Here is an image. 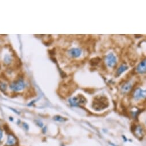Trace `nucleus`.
Returning <instances> with one entry per match:
<instances>
[{
    "instance_id": "1",
    "label": "nucleus",
    "mask_w": 146,
    "mask_h": 146,
    "mask_svg": "<svg viewBox=\"0 0 146 146\" xmlns=\"http://www.w3.org/2000/svg\"><path fill=\"white\" fill-rule=\"evenodd\" d=\"M109 104V100L105 96H98L94 99L92 107L94 110L100 111L108 108Z\"/></svg>"
},
{
    "instance_id": "2",
    "label": "nucleus",
    "mask_w": 146,
    "mask_h": 146,
    "mask_svg": "<svg viewBox=\"0 0 146 146\" xmlns=\"http://www.w3.org/2000/svg\"><path fill=\"white\" fill-rule=\"evenodd\" d=\"M86 98L82 95H79L77 96L72 98L69 100V103L72 106H79L84 105L86 103Z\"/></svg>"
},
{
    "instance_id": "3",
    "label": "nucleus",
    "mask_w": 146,
    "mask_h": 146,
    "mask_svg": "<svg viewBox=\"0 0 146 146\" xmlns=\"http://www.w3.org/2000/svg\"><path fill=\"white\" fill-rule=\"evenodd\" d=\"M25 85L24 80L20 78L13 82L10 84V88L13 91L18 92L24 90V88H25Z\"/></svg>"
},
{
    "instance_id": "4",
    "label": "nucleus",
    "mask_w": 146,
    "mask_h": 146,
    "mask_svg": "<svg viewBox=\"0 0 146 146\" xmlns=\"http://www.w3.org/2000/svg\"><path fill=\"white\" fill-rule=\"evenodd\" d=\"M17 138L13 133H9L6 141V146H16L17 144Z\"/></svg>"
},
{
    "instance_id": "5",
    "label": "nucleus",
    "mask_w": 146,
    "mask_h": 146,
    "mask_svg": "<svg viewBox=\"0 0 146 146\" xmlns=\"http://www.w3.org/2000/svg\"><path fill=\"white\" fill-rule=\"evenodd\" d=\"M105 61L107 65L110 67H113L116 64V58L113 53L108 54L105 57Z\"/></svg>"
},
{
    "instance_id": "6",
    "label": "nucleus",
    "mask_w": 146,
    "mask_h": 146,
    "mask_svg": "<svg viewBox=\"0 0 146 146\" xmlns=\"http://www.w3.org/2000/svg\"><path fill=\"white\" fill-rule=\"evenodd\" d=\"M133 97L136 100L146 98V90H144L141 88L136 89L134 92Z\"/></svg>"
},
{
    "instance_id": "7",
    "label": "nucleus",
    "mask_w": 146,
    "mask_h": 146,
    "mask_svg": "<svg viewBox=\"0 0 146 146\" xmlns=\"http://www.w3.org/2000/svg\"><path fill=\"white\" fill-rule=\"evenodd\" d=\"M133 134L135 135V136L137 138H138L139 139L143 138V135H144V132H143V128L140 125H136L133 128Z\"/></svg>"
},
{
    "instance_id": "8",
    "label": "nucleus",
    "mask_w": 146,
    "mask_h": 146,
    "mask_svg": "<svg viewBox=\"0 0 146 146\" xmlns=\"http://www.w3.org/2000/svg\"><path fill=\"white\" fill-rule=\"evenodd\" d=\"M136 70L139 74H144L146 72V59L141 61L136 68Z\"/></svg>"
},
{
    "instance_id": "9",
    "label": "nucleus",
    "mask_w": 146,
    "mask_h": 146,
    "mask_svg": "<svg viewBox=\"0 0 146 146\" xmlns=\"http://www.w3.org/2000/svg\"><path fill=\"white\" fill-rule=\"evenodd\" d=\"M68 53L72 57L77 58L81 56L82 54V50L79 48H72L68 51Z\"/></svg>"
},
{
    "instance_id": "10",
    "label": "nucleus",
    "mask_w": 146,
    "mask_h": 146,
    "mask_svg": "<svg viewBox=\"0 0 146 146\" xmlns=\"http://www.w3.org/2000/svg\"><path fill=\"white\" fill-rule=\"evenodd\" d=\"M131 84L130 83L128 82V83H125L123 86H122V88H121V90L123 92H128L131 88Z\"/></svg>"
},
{
    "instance_id": "11",
    "label": "nucleus",
    "mask_w": 146,
    "mask_h": 146,
    "mask_svg": "<svg viewBox=\"0 0 146 146\" xmlns=\"http://www.w3.org/2000/svg\"><path fill=\"white\" fill-rule=\"evenodd\" d=\"M127 69H128V66L127 65H121L117 70V76L120 75L122 73L125 72Z\"/></svg>"
},
{
    "instance_id": "12",
    "label": "nucleus",
    "mask_w": 146,
    "mask_h": 146,
    "mask_svg": "<svg viewBox=\"0 0 146 146\" xmlns=\"http://www.w3.org/2000/svg\"><path fill=\"white\" fill-rule=\"evenodd\" d=\"M4 61L5 62V64L7 65H9L11 64L12 61V57L11 55L9 54H6L4 57Z\"/></svg>"
},
{
    "instance_id": "13",
    "label": "nucleus",
    "mask_w": 146,
    "mask_h": 146,
    "mask_svg": "<svg viewBox=\"0 0 146 146\" xmlns=\"http://www.w3.org/2000/svg\"><path fill=\"white\" fill-rule=\"evenodd\" d=\"M7 84L5 83L0 81V90L3 92H5L7 90Z\"/></svg>"
},
{
    "instance_id": "14",
    "label": "nucleus",
    "mask_w": 146,
    "mask_h": 146,
    "mask_svg": "<svg viewBox=\"0 0 146 146\" xmlns=\"http://www.w3.org/2000/svg\"><path fill=\"white\" fill-rule=\"evenodd\" d=\"M54 120L57 121H59V122H63V121H65L66 120L64 118H63V117H62L60 116H55L54 117Z\"/></svg>"
},
{
    "instance_id": "15",
    "label": "nucleus",
    "mask_w": 146,
    "mask_h": 146,
    "mask_svg": "<svg viewBox=\"0 0 146 146\" xmlns=\"http://www.w3.org/2000/svg\"><path fill=\"white\" fill-rule=\"evenodd\" d=\"M3 137V131L2 129L0 128V143L1 142Z\"/></svg>"
},
{
    "instance_id": "16",
    "label": "nucleus",
    "mask_w": 146,
    "mask_h": 146,
    "mask_svg": "<svg viewBox=\"0 0 146 146\" xmlns=\"http://www.w3.org/2000/svg\"><path fill=\"white\" fill-rule=\"evenodd\" d=\"M62 146H65V145H62Z\"/></svg>"
},
{
    "instance_id": "17",
    "label": "nucleus",
    "mask_w": 146,
    "mask_h": 146,
    "mask_svg": "<svg viewBox=\"0 0 146 146\" xmlns=\"http://www.w3.org/2000/svg\"><path fill=\"white\" fill-rule=\"evenodd\" d=\"M145 123H146V120H145Z\"/></svg>"
}]
</instances>
